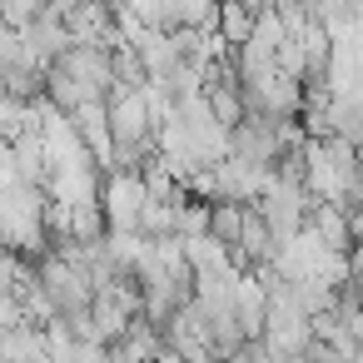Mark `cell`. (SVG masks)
Wrapping results in <instances>:
<instances>
[{"label": "cell", "instance_id": "1", "mask_svg": "<svg viewBox=\"0 0 363 363\" xmlns=\"http://www.w3.org/2000/svg\"><path fill=\"white\" fill-rule=\"evenodd\" d=\"M150 204V179L140 169H115L105 174V189H100V209H105V224L115 234H140V214Z\"/></svg>", "mask_w": 363, "mask_h": 363}, {"label": "cell", "instance_id": "3", "mask_svg": "<svg viewBox=\"0 0 363 363\" xmlns=\"http://www.w3.org/2000/svg\"><path fill=\"white\" fill-rule=\"evenodd\" d=\"M169 11V30H204L209 21H219L214 0H164Z\"/></svg>", "mask_w": 363, "mask_h": 363}, {"label": "cell", "instance_id": "2", "mask_svg": "<svg viewBox=\"0 0 363 363\" xmlns=\"http://www.w3.org/2000/svg\"><path fill=\"white\" fill-rule=\"evenodd\" d=\"M254 26H259V11H249L244 0H224V6H219V40H224V45L239 50V45L254 35Z\"/></svg>", "mask_w": 363, "mask_h": 363}, {"label": "cell", "instance_id": "4", "mask_svg": "<svg viewBox=\"0 0 363 363\" xmlns=\"http://www.w3.org/2000/svg\"><path fill=\"white\" fill-rule=\"evenodd\" d=\"M348 214H353V239L363 244V204H358V209H348Z\"/></svg>", "mask_w": 363, "mask_h": 363}, {"label": "cell", "instance_id": "6", "mask_svg": "<svg viewBox=\"0 0 363 363\" xmlns=\"http://www.w3.org/2000/svg\"><path fill=\"white\" fill-rule=\"evenodd\" d=\"M289 363H318V358H313V353H298V358H289Z\"/></svg>", "mask_w": 363, "mask_h": 363}, {"label": "cell", "instance_id": "5", "mask_svg": "<svg viewBox=\"0 0 363 363\" xmlns=\"http://www.w3.org/2000/svg\"><path fill=\"white\" fill-rule=\"evenodd\" d=\"M244 6H249V11H269V6H274V0H244Z\"/></svg>", "mask_w": 363, "mask_h": 363}]
</instances>
